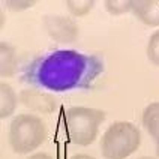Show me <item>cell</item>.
Wrapping results in <instances>:
<instances>
[{"label": "cell", "instance_id": "obj_1", "mask_svg": "<svg viewBox=\"0 0 159 159\" xmlns=\"http://www.w3.org/2000/svg\"><path fill=\"white\" fill-rule=\"evenodd\" d=\"M105 71V63L96 54L77 50H54L33 59L21 74L33 89L50 93L92 90Z\"/></svg>", "mask_w": 159, "mask_h": 159}, {"label": "cell", "instance_id": "obj_2", "mask_svg": "<svg viewBox=\"0 0 159 159\" xmlns=\"http://www.w3.org/2000/svg\"><path fill=\"white\" fill-rule=\"evenodd\" d=\"M48 138V128L42 117L29 113L17 114L9 123L8 141L17 155H29Z\"/></svg>", "mask_w": 159, "mask_h": 159}, {"label": "cell", "instance_id": "obj_3", "mask_svg": "<svg viewBox=\"0 0 159 159\" xmlns=\"http://www.w3.org/2000/svg\"><path fill=\"white\" fill-rule=\"evenodd\" d=\"M141 146V131L132 122L119 120L111 123L99 140L104 159H126Z\"/></svg>", "mask_w": 159, "mask_h": 159}, {"label": "cell", "instance_id": "obj_4", "mask_svg": "<svg viewBox=\"0 0 159 159\" xmlns=\"http://www.w3.org/2000/svg\"><path fill=\"white\" fill-rule=\"evenodd\" d=\"M107 113L92 107H71L65 113V128L69 141L80 147L95 143L99 126L105 122Z\"/></svg>", "mask_w": 159, "mask_h": 159}, {"label": "cell", "instance_id": "obj_5", "mask_svg": "<svg viewBox=\"0 0 159 159\" xmlns=\"http://www.w3.org/2000/svg\"><path fill=\"white\" fill-rule=\"evenodd\" d=\"M42 24L47 35L57 44H74L80 36L78 24L69 15L48 14L44 15Z\"/></svg>", "mask_w": 159, "mask_h": 159}, {"label": "cell", "instance_id": "obj_6", "mask_svg": "<svg viewBox=\"0 0 159 159\" xmlns=\"http://www.w3.org/2000/svg\"><path fill=\"white\" fill-rule=\"evenodd\" d=\"M20 104L38 114H53L57 108V99L53 93L39 89H23L20 92Z\"/></svg>", "mask_w": 159, "mask_h": 159}, {"label": "cell", "instance_id": "obj_7", "mask_svg": "<svg viewBox=\"0 0 159 159\" xmlns=\"http://www.w3.org/2000/svg\"><path fill=\"white\" fill-rule=\"evenodd\" d=\"M132 14L144 26L159 27V0H134Z\"/></svg>", "mask_w": 159, "mask_h": 159}, {"label": "cell", "instance_id": "obj_8", "mask_svg": "<svg viewBox=\"0 0 159 159\" xmlns=\"http://www.w3.org/2000/svg\"><path fill=\"white\" fill-rule=\"evenodd\" d=\"M18 69V56L14 45L6 41L0 42V77L9 78L15 75Z\"/></svg>", "mask_w": 159, "mask_h": 159}, {"label": "cell", "instance_id": "obj_9", "mask_svg": "<svg viewBox=\"0 0 159 159\" xmlns=\"http://www.w3.org/2000/svg\"><path fill=\"white\" fill-rule=\"evenodd\" d=\"M20 96L9 83H0V119H8L15 113Z\"/></svg>", "mask_w": 159, "mask_h": 159}, {"label": "cell", "instance_id": "obj_10", "mask_svg": "<svg viewBox=\"0 0 159 159\" xmlns=\"http://www.w3.org/2000/svg\"><path fill=\"white\" fill-rule=\"evenodd\" d=\"M141 122L147 134L156 141L159 138V101L150 102L143 110Z\"/></svg>", "mask_w": 159, "mask_h": 159}, {"label": "cell", "instance_id": "obj_11", "mask_svg": "<svg viewBox=\"0 0 159 159\" xmlns=\"http://www.w3.org/2000/svg\"><path fill=\"white\" fill-rule=\"evenodd\" d=\"M65 5L72 18H83L93 11L95 0H66Z\"/></svg>", "mask_w": 159, "mask_h": 159}, {"label": "cell", "instance_id": "obj_12", "mask_svg": "<svg viewBox=\"0 0 159 159\" xmlns=\"http://www.w3.org/2000/svg\"><path fill=\"white\" fill-rule=\"evenodd\" d=\"M132 5L134 0H105L104 2L105 11L113 17L123 15L126 12H132Z\"/></svg>", "mask_w": 159, "mask_h": 159}, {"label": "cell", "instance_id": "obj_13", "mask_svg": "<svg viewBox=\"0 0 159 159\" xmlns=\"http://www.w3.org/2000/svg\"><path fill=\"white\" fill-rule=\"evenodd\" d=\"M146 54H147V59L155 66H159V29L155 30L149 38L147 47H146Z\"/></svg>", "mask_w": 159, "mask_h": 159}, {"label": "cell", "instance_id": "obj_14", "mask_svg": "<svg viewBox=\"0 0 159 159\" xmlns=\"http://www.w3.org/2000/svg\"><path fill=\"white\" fill-rule=\"evenodd\" d=\"M5 5H6V8L12 9V11L21 12V11H26L29 8H33L36 2L35 0H6Z\"/></svg>", "mask_w": 159, "mask_h": 159}, {"label": "cell", "instance_id": "obj_15", "mask_svg": "<svg viewBox=\"0 0 159 159\" xmlns=\"http://www.w3.org/2000/svg\"><path fill=\"white\" fill-rule=\"evenodd\" d=\"M29 159H53V156L48 155V153H45V152H36L33 155H30Z\"/></svg>", "mask_w": 159, "mask_h": 159}, {"label": "cell", "instance_id": "obj_16", "mask_svg": "<svg viewBox=\"0 0 159 159\" xmlns=\"http://www.w3.org/2000/svg\"><path fill=\"white\" fill-rule=\"evenodd\" d=\"M71 159H96V158L90 156V155H86V153H78V155H74Z\"/></svg>", "mask_w": 159, "mask_h": 159}, {"label": "cell", "instance_id": "obj_17", "mask_svg": "<svg viewBox=\"0 0 159 159\" xmlns=\"http://www.w3.org/2000/svg\"><path fill=\"white\" fill-rule=\"evenodd\" d=\"M156 155H158V159H159V138L156 140Z\"/></svg>", "mask_w": 159, "mask_h": 159}, {"label": "cell", "instance_id": "obj_18", "mask_svg": "<svg viewBox=\"0 0 159 159\" xmlns=\"http://www.w3.org/2000/svg\"><path fill=\"white\" fill-rule=\"evenodd\" d=\"M135 159H158V158H153V156H140V158H135Z\"/></svg>", "mask_w": 159, "mask_h": 159}]
</instances>
